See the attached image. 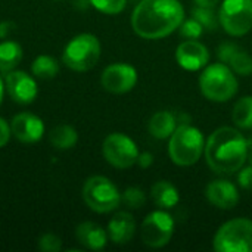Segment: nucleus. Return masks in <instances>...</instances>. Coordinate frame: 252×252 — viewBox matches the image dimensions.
<instances>
[{
  "label": "nucleus",
  "instance_id": "25",
  "mask_svg": "<svg viewBox=\"0 0 252 252\" xmlns=\"http://www.w3.org/2000/svg\"><path fill=\"white\" fill-rule=\"evenodd\" d=\"M192 18H195L204 27V30H208V31H214L217 25H220L219 15L211 7H201V6L193 7Z\"/></svg>",
  "mask_w": 252,
  "mask_h": 252
},
{
  "label": "nucleus",
  "instance_id": "9",
  "mask_svg": "<svg viewBox=\"0 0 252 252\" xmlns=\"http://www.w3.org/2000/svg\"><path fill=\"white\" fill-rule=\"evenodd\" d=\"M102 154L112 167L127 170L137 162L139 149L130 136L124 133H111L102 143Z\"/></svg>",
  "mask_w": 252,
  "mask_h": 252
},
{
  "label": "nucleus",
  "instance_id": "19",
  "mask_svg": "<svg viewBox=\"0 0 252 252\" xmlns=\"http://www.w3.org/2000/svg\"><path fill=\"white\" fill-rule=\"evenodd\" d=\"M151 198L154 204L161 210L174 208L180 202V193L177 188L167 180H158L152 185Z\"/></svg>",
  "mask_w": 252,
  "mask_h": 252
},
{
  "label": "nucleus",
  "instance_id": "27",
  "mask_svg": "<svg viewBox=\"0 0 252 252\" xmlns=\"http://www.w3.org/2000/svg\"><path fill=\"white\" fill-rule=\"evenodd\" d=\"M89 1L96 10L106 15H117L123 12L127 4V0H89Z\"/></svg>",
  "mask_w": 252,
  "mask_h": 252
},
{
  "label": "nucleus",
  "instance_id": "35",
  "mask_svg": "<svg viewBox=\"0 0 252 252\" xmlns=\"http://www.w3.org/2000/svg\"><path fill=\"white\" fill-rule=\"evenodd\" d=\"M247 145H248V157H247V162L252 165V134L247 139Z\"/></svg>",
  "mask_w": 252,
  "mask_h": 252
},
{
  "label": "nucleus",
  "instance_id": "34",
  "mask_svg": "<svg viewBox=\"0 0 252 252\" xmlns=\"http://www.w3.org/2000/svg\"><path fill=\"white\" fill-rule=\"evenodd\" d=\"M196 6H201V7H211L214 9L217 4H220V0H193Z\"/></svg>",
  "mask_w": 252,
  "mask_h": 252
},
{
  "label": "nucleus",
  "instance_id": "30",
  "mask_svg": "<svg viewBox=\"0 0 252 252\" xmlns=\"http://www.w3.org/2000/svg\"><path fill=\"white\" fill-rule=\"evenodd\" d=\"M238 183L241 188L244 189H252V165L250 164L248 167H242L239 170V174H238Z\"/></svg>",
  "mask_w": 252,
  "mask_h": 252
},
{
  "label": "nucleus",
  "instance_id": "22",
  "mask_svg": "<svg viewBox=\"0 0 252 252\" xmlns=\"http://www.w3.org/2000/svg\"><path fill=\"white\" fill-rule=\"evenodd\" d=\"M49 140H50L53 148L61 149V151H66V149H71V148H74L77 145L78 133L72 126L61 124V126H56L50 131Z\"/></svg>",
  "mask_w": 252,
  "mask_h": 252
},
{
  "label": "nucleus",
  "instance_id": "36",
  "mask_svg": "<svg viewBox=\"0 0 252 252\" xmlns=\"http://www.w3.org/2000/svg\"><path fill=\"white\" fill-rule=\"evenodd\" d=\"M4 83H3V80H1V77H0V105H1V102H3V96H4Z\"/></svg>",
  "mask_w": 252,
  "mask_h": 252
},
{
  "label": "nucleus",
  "instance_id": "6",
  "mask_svg": "<svg viewBox=\"0 0 252 252\" xmlns=\"http://www.w3.org/2000/svg\"><path fill=\"white\" fill-rule=\"evenodd\" d=\"M213 250L217 252H252V220L239 217L221 224L214 235Z\"/></svg>",
  "mask_w": 252,
  "mask_h": 252
},
{
  "label": "nucleus",
  "instance_id": "23",
  "mask_svg": "<svg viewBox=\"0 0 252 252\" xmlns=\"http://www.w3.org/2000/svg\"><path fill=\"white\" fill-rule=\"evenodd\" d=\"M232 120L238 128L252 130V96H244L235 103Z\"/></svg>",
  "mask_w": 252,
  "mask_h": 252
},
{
  "label": "nucleus",
  "instance_id": "18",
  "mask_svg": "<svg viewBox=\"0 0 252 252\" xmlns=\"http://www.w3.org/2000/svg\"><path fill=\"white\" fill-rule=\"evenodd\" d=\"M75 238L84 248L92 251H100L106 247L109 236L102 226L93 221H84L77 226Z\"/></svg>",
  "mask_w": 252,
  "mask_h": 252
},
{
  "label": "nucleus",
  "instance_id": "20",
  "mask_svg": "<svg viewBox=\"0 0 252 252\" xmlns=\"http://www.w3.org/2000/svg\"><path fill=\"white\" fill-rule=\"evenodd\" d=\"M177 127V120L170 111H159L154 114L148 123V131L152 137L158 140L170 139Z\"/></svg>",
  "mask_w": 252,
  "mask_h": 252
},
{
  "label": "nucleus",
  "instance_id": "17",
  "mask_svg": "<svg viewBox=\"0 0 252 252\" xmlns=\"http://www.w3.org/2000/svg\"><path fill=\"white\" fill-rule=\"evenodd\" d=\"M106 232L115 245H126L136 233V220L130 213L120 211L109 220Z\"/></svg>",
  "mask_w": 252,
  "mask_h": 252
},
{
  "label": "nucleus",
  "instance_id": "10",
  "mask_svg": "<svg viewBox=\"0 0 252 252\" xmlns=\"http://www.w3.org/2000/svg\"><path fill=\"white\" fill-rule=\"evenodd\" d=\"M174 220L165 210H157L146 216L140 226V236L149 248L165 247L174 235Z\"/></svg>",
  "mask_w": 252,
  "mask_h": 252
},
{
  "label": "nucleus",
  "instance_id": "28",
  "mask_svg": "<svg viewBox=\"0 0 252 252\" xmlns=\"http://www.w3.org/2000/svg\"><path fill=\"white\" fill-rule=\"evenodd\" d=\"M179 31H180V35H183L185 38H199L204 32V27L195 18H190L182 22V25L179 27Z\"/></svg>",
  "mask_w": 252,
  "mask_h": 252
},
{
  "label": "nucleus",
  "instance_id": "14",
  "mask_svg": "<svg viewBox=\"0 0 252 252\" xmlns=\"http://www.w3.org/2000/svg\"><path fill=\"white\" fill-rule=\"evenodd\" d=\"M10 130L15 139L22 143L31 145L41 140L44 134V124L40 117L31 112H21L13 117L10 123Z\"/></svg>",
  "mask_w": 252,
  "mask_h": 252
},
{
  "label": "nucleus",
  "instance_id": "5",
  "mask_svg": "<svg viewBox=\"0 0 252 252\" xmlns=\"http://www.w3.org/2000/svg\"><path fill=\"white\" fill-rule=\"evenodd\" d=\"M100 53L102 47L99 38L93 34L83 32L68 41L62 53V61L69 69L86 72L97 63Z\"/></svg>",
  "mask_w": 252,
  "mask_h": 252
},
{
  "label": "nucleus",
  "instance_id": "29",
  "mask_svg": "<svg viewBox=\"0 0 252 252\" xmlns=\"http://www.w3.org/2000/svg\"><path fill=\"white\" fill-rule=\"evenodd\" d=\"M38 250L43 252H59L62 250V241L53 233H44L38 239Z\"/></svg>",
  "mask_w": 252,
  "mask_h": 252
},
{
  "label": "nucleus",
  "instance_id": "31",
  "mask_svg": "<svg viewBox=\"0 0 252 252\" xmlns=\"http://www.w3.org/2000/svg\"><path fill=\"white\" fill-rule=\"evenodd\" d=\"M10 134H12V130H10L9 123L4 118L0 117V148L6 146V143L10 139Z\"/></svg>",
  "mask_w": 252,
  "mask_h": 252
},
{
  "label": "nucleus",
  "instance_id": "7",
  "mask_svg": "<svg viewBox=\"0 0 252 252\" xmlns=\"http://www.w3.org/2000/svg\"><path fill=\"white\" fill-rule=\"evenodd\" d=\"M83 199L86 205L99 214L115 211L121 204V193L118 188L105 176H92L84 182Z\"/></svg>",
  "mask_w": 252,
  "mask_h": 252
},
{
  "label": "nucleus",
  "instance_id": "3",
  "mask_svg": "<svg viewBox=\"0 0 252 252\" xmlns=\"http://www.w3.org/2000/svg\"><path fill=\"white\" fill-rule=\"evenodd\" d=\"M239 81L229 65L223 62L208 63L199 75V90L211 102L224 103L238 93Z\"/></svg>",
  "mask_w": 252,
  "mask_h": 252
},
{
  "label": "nucleus",
  "instance_id": "16",
  "mask_svg": "<svg viewBox=\"0 0 252 252\" xmlns=\"http://www.w3.org/2000/svg\"><path fill=\"white\" fill-rule=\"evenodd\" d=\"M220 62L230 66L236 75L248 77L252 74V58L250 53L239 49L235 43H223L217 50Z\"/></svg>",
  "mask_w": 252,
  "mask_h": 252
},
{
  "label": "nucleus",
  "instance_id": "12",
  "mask_svg": "<svg viewBox=\"0 0 252 252\" xmlns=\"http://www.w3.org/2000/svg\"><path fill=\"white\" fill-rule=\"evenodd\" d=\"M4 89L12 100L21 105H28L37 97V83L25 71H10L4 77Z\"/></svg>",
  "mask_w": 252,
  "mask_h": 252
},
{
  "label": "nucleus",
  "instance_id": "24",
  "mask_svg": "<svg viewBox=\"0 0 252 252\" xmlns=\"http://www.w3.org/2000/svg\"><path fill=\"white\" fill-rule=\"evenodd\" d=\"M31 72L34 77L41 80H50L59 72V63L53 56L40 55L31 63Z\"/></svg>",
  "mask_w": 252,
  "mask_h": 252
},
{
  "label": "nucleus",
  "instance_id": "15",
  "mask_svg": "<svg viewBox=\"0 0 252 252\" xmlns=\"http://www.w3.org/2000/svg\"><path fill=\"white\" fill-rule=\"evenodd\" d=\"M205 196L211 205L220 210H232L239 202L238 188L232 182L224 179L210 182L205 189Z\"/></svg>",
  "mask_w": 252,
  "mask_h": 252
},
{
  "label": "nucleus",
  "instance_id": "21",
  "mask_svg": "<svg viewBox=\"0 0 252 252\" xmlns=\"http://www.w3.org/2000/svg\"><path fill=\"white\" fill-rule=\"evenodd\" d=\"M22 47L13 40H4L0 43V72L7 74L13 71L22 61Z\"/></svg>",
  "mask_w": 252,
  "mask_h": 252
},
{
  "label": "nucleus",
  "instance_id": "8",
  "mask_svg": "<svg viewBox=\"0 0 252 252\" xmlns=\"http://www.w3.org/2000/svg\"><path fill=\"white\" fill-rule=\"evenodd\" d=\"M220 27L232 37H242L252 30V0H223L219 9Z\"/></svg>",
  "mask_w": 252,
  "mask_h": 252
},
{
  "label": "nucleus",
  "instance_id": "33",
  "mask_svg": "<svg viewBox=\"0 0 252 252\" xmlns=\"http://www.w3.org/2000/svg\"><path fill=\"white\" fill-rule=\"evenodd\" d=\"M13 30H15V22H12V21L0 22V40H6Z\"/></svg>",
  "mask_w": 252,
  "mask_h": 252
},
{
  "label": "nucleus",
  "instance_id": "11",
  "mask_svg": "<svg viewBox=\"0 0 252 252\" xmlns=\"http://www.w3.org/2000/svg\"><path fill=\"white\" fill-rule=\"evenodd\" d=\"M137 83V71L133 65L126 62H115L108 65L102 75V87L114 94H123L134 89Z\"/></svg>",
  "mask_w": 252,
  "mask_h": 252
},
{
  "label": "nucleus",
  "instance_id": "26",
  "mask_svg": "<svg viewBox=\"0 0 252 252\" xmlns=\"http://www.w3.org/2000/svg\"><path fill=\"white\" fill-rule=\"evenodd\" d=\"M121 201L124 202L126 207L131 208V210H139L145 205L146 202V195L140 188L136 186H130L124 190V193L121 195Z\"/></svg>",
  "mask_w": 252,
  "mask_h": 252
},
{
  "label": "nucleus",
  "instance_id": "32",
  "mask_svg": "<svg viewBox=\"0 0 252 252\" xmlns=\"http://www.w3.org/2000/svg\"><path fill=\"white\" fill-rule=\"evenodd\" d=\"M140 168H149L154 164V155L151 152H142L137 157V162H136Z\"/></svg>",
  "mask_w": 252,
  "mask_h": 252
},
{
  "label": "nucleus",
  "instance_id": "4",
  "mask_svg": "<svg viewBox=\"0 0 252 252\" xmlns=\"http://www.w3.org/2000/svg\"><path fill=\"white\" fill-rule=\"evenodd\" d=\"M205 151V139L199 128L182 123L170 136L168 155L179 167H190L196 164Z\"/></svg>",
  "mask_w": 252,
  "mask_h": 252
},
{
  "label": "nucleus",
  "instance_id": "2",
  "mask_svg": "<svg viewBox=\"0 0 252 252\" xmlns=\"http://www.w3.org/2000/svg\"><path fill=\"white\" fill-rule=\"evenodd\" d=\"M204 154L208 167L214 173L233 174L247 162V137L238 128L220 127L208 136Z\"/></svg>",
  "mask_w": 252,
  "mask_h": 252
},
{
  "label": "nucleus",
  "instance_id": "13",
  "mask_svg": "<svg viewBox=\"0 0 252 252\" xmlns=\"http://www.w3.org/2000/svg\"><path fill=\"white\" fill-rule=\"evenodd\" d=\"M176 61L180 68L186 71L204 69L210 62L208 47L198 41V38H188L176 49Z\"/></svg>",
  "mask_w": 252,
  "mask_h": 252
},
{
  "label": "nucleus",
  "instance_id": "1",
  "mask_svg": "<svg viewBox=\"0 0 252 252\" xmlns=\"http://www.w3.org/2000/svg\"><path fill=\"white\" fill-rule=\"evenodd\" d=\"M185 21L179 0H142L131 13L133 31L146 40H159L173 34Z\"/></svg>",
  "mask_w": 252,
  "mask_h": 252
}]
</instances>
